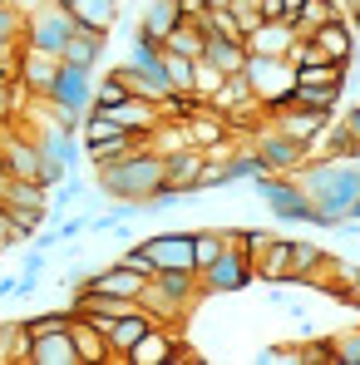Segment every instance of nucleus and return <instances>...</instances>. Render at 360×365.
Masks as SVG:
<instances>
[{
	"label": "nucleus",
	"instance_id": "nucleus-6",
	"mask_svg": "<svg viewBox=\"0 0 360 365\" xmlns=\"http://www.w3.org/2000/svg\"><path fill=\"white\" fill-rule=\"evenodd\" d=\"M50 104H60V109H74V114H84L89 104H94V69H79V64H64L60 60V74H55V84H50V94H45Z\"/></svg>",
	"mask_w": 360,
	"mask_h": 365
},
{
	"label": "nucleus",
	"instance_id": "nucleus-43",
	"mask_svg": "<svg viewBox=\"0 0 360 365\" xmlns=\"http://www.w3.org/2000/svg\"><path fill=\"white\" fill-rule=\"evenodd\" d=\"M5 182H10V178H5V168H0V197H5Z\"/></svg>",
	"mask_w": 360,
	"mask_h": 365
},
{
	"label": "nucleus",
	"instance_id": "nucleus-2",
	"mask_svg": "<svg viewBox=\"0 0 360 365\" xmlns=\"http://www.w3.org/2000/svg\"><path fill=\"white\" fill-rule=\"evenodd\" d=\"M242 79L252 84V94H257L262 109L287 104L292 89H297V69H292L287 55H252V50H247V60H242Z\"/></svg>",
	"mask_w": 360,
	"mask_h": 365
},
{
	"label": "nucleus",
	"instance_id": "nucleus-21",
	"mask_svg": "<svg viewBox=\"0 0 360 365\" xmlns=\"http://www.w3.org/2000/svg\"><path fill=\"white\" fill-rule=\"evenodd\" d=\"M69 341H74V351H79V365H104V361H109L104 331H99V326H89L84 316H74V321H69Z\"/></svg>",
	"mask_w": 360,
	"mask_h": 365
},
{
	"label": "nucleus",
	"instance_id": "nucleus-19",
	"mask_svg": "<svg viewBox=\"0 0 360 365\" xmlns=\"http://www.w3.org/2000/svg\"><path fill=\"white\" fill-rule=\"evenodd\" d=\"M217 114H247V109H262L257 104V94H252V84L242 79V69L237 74H222V84L212 89V99H207Z\"/></svg>",
	"mask_w": 360,
	"mask_h": 365
},
{
	"label": "nucleus",
	"instance_id": "nucleus-18",
	"mask_svg": "<svg viewBox=\"0 0 360 365\" xmlns=\"http://www.w3.org/2000/svg\"><path fill=\"white\" fill-rule=\"evenodd\" d=\"M252 277H262L267 287H277V282L292 287V237H272L267 252L252 262Z\"/></svg>",
	"mask_w": 360,
	"mask_h": 365
},
{
	"label": "nucleus",
	"instance_id": "nucleus-13",
	"mask_svg": "<svg viewBox=\"0 0 360 365\" xmlns=\"http://www.w3.org/2000/svg\"><path fill=\"white\" fill-rule=\"evenodd\" d=\"M148 326H153V316H148L143 306H133V311H123L119 321H109V326H104V346H109V361H119V365H123L128 346H133V341H138V336H143Z\"/></svg>",
	"mask_w": 360,
	"mask_h": 365
},
{
	"label": "nucleus",
	"instance_id": "nucleus-29",
	"mask_svg": "<svg viewBox=\"0 0 360 365\" xmlns=\"http://www.w3.org/2000/svg\"><path fill=\"white\" fill-rule=\"evenodd\" d=\"M321 257H326V247L306 242V237H292V282H297V287L321 267Z\"/></svg>",
	"mask_w": 360,
	"mask_h": 365
},
{
	"label": "nucleus",
	"instance_id": "nucleus-9",
	"mask_svg": "<svg viewBox=\"0 0 360 365\" xmlns=\"http://www.w3.org/2000/svg\"><path fill=\"white\" fill-rule=\"evenodd\" d=\"M143 252L153 257L158 272H192V232H153L143 237Z\"/></svg>",
	"mask_w": 360,
	"mask_h": 365
},
{
	"label": "nucleus",
	"instance_id": "nucleus-14",
	"mask_svg": "<svg viewBox=\"0 0 360 365\" xmlns=\"http://www.w3.org/2000/svg\"><path fill=\"white\" fill-rule=\"evenodd\" d=\"M292 40H297V25H292V20H262L257 30L242 35V45H247L252 55H287Z\"/></svg>",
	"mask_w": 360,
	"mask_h": 365
},
{
	"label": "nucleus",
	"instance_id": "nucleus-38",
	"mask_svg": "<svg viewBox=\"0 0 360 365\" xmlns=\"http://www.w3.org/2000/svg\"><path fill=\"white\" fill-rule=\"evenodd\" d=\"M341 123H346V133L356 138V148H360V104H356V109H351V114H346V119H341Z\"/></svg>",
	"mask_w": 360,
	"mask_h": 365
},
{
	"label": "nucleus",
	"instance_id": "nucleus-44",
	"mask_svg": "<svg viewBox=\"0 0 360 365\" xmlns=\"http://www.w3.org/2000/svg\"><path fill=\"white\" fill-rule=\"evenodd\" d=\"M0 5H15V0H0Z\"/></svg>",
	"mask_w": 360,
	"mask_h": 365
},
{
	"label": "nucleus",
	"instance_id": "nucleus-35",
	"mask_svg": "<svg viewBox=\"0 0 360 365\" xmlns=\"http://www.w3.org/2000/svg\"><path fill=\"white\" fill-rule=\"evenodd\" d=\"M69 321H74V311H40V316L25 321V331L30 336H50V331H64Z\"/></svg>",
	"mask_w": 360,
	"mask_h": 365
},
{
	"label": "nucleus",
	"instance_id": "nucleus-24",
	"mask_svg": "<svg viewBox=\"0 0 360 365\" xmlns=\"http://www.w3.org/2000/svg\"><path fill=\"white\" fill-rule=\"evenodd\" d=\"M341 94H346L341 84H297L287 104H301V109H316V114H336Z\"/></svg>",
	"mask_w": 360,
	"mask_h": 365
},
{
	"label": "nucleus",
	"instance_id": "nucleus-23",
	"mask_svg": "<svg viewBox=\"0 0 360 365\" xmlns=\"http://www.w3.org/2000/svg\"><path fill=\"white\" fill-rule=\"evenodd\" d=\"M138 143H143V133H114V138L84 143V158H89V168H109V163H119L123 153H133Z\"/></svg>",
	"mask_w": 360,
	"mask_h": 365
},
{
	"label": "nucleus",
	"instance_id": "nucleus-12",
	"mask_svg": "<svg viewBox=\"0 0 360 365\" xmlns=\"http://www.w3.org/2000/svg\"><path fill=\"white\" fill-rule=\"evenodd\" d=\"M99 109V104H94ZM109 119L119 123L123 133H148V128H158V99H143V94H128V99H119V104H109L104 109Z\"/></svg>",
	"mask_w": 360,
	"mask_h": 365
},
{
	"label": "nucleus",
	"instance_id": "nucleus-22",
	"mask_svg": "<svg viewBox=\"0 0 360 365\" xmlns=\"http://www.w3.org/2000/svg\"><path fill=\"white\" fill-rule=\"evenodd\" d=\"M64 10L84 30H114V20H119V0H69Z\"/></svg>",
	"mask_w": 360,
	"mask_h": 365
},
{
	"label": "nucleus",
	"instance_id": "nucleus-26",
	"mask_svg": "<svg viewBox=\"0 0 360 365\" xmlns=\"http://www.w3.org/2000/svg\"><path fill=\"white\" fill-rule=\"evenodd\" d=\"M202 60L217 64L222 74H237L242 60H247V45H242V40H222V35H207V50H202Z\"/></svg>",
	"mask_w": 360,
	"mask_h": 365
},
{
	"label": "nucleus",
	"instance_id": "nucleus-7",
	"mask_svg": "<svg viewBox=\"0 0 360 365\" xmlns=\"http://www.w3.org/2000/svg\"><path fill=\"white\" fill-rule=\"evenodd\" d=\"M267 119H272L277 133H287L301 148H311L321 138V128L331 123V114H316V109H301V104H277V109H267Z\"/></svg>",
	"mask_w": 360,
	"mask_h": 365
},
{
	"label": "nucleus",
	"instance_id": "nucleus-31",
	"mask_svg": "<svg viewBox=\"0 0 360 365\" xmlns=\"http://www.w3.org/2000/svg\"><path fill=\"white\" fill-rule=\"evenodd\" d=\"M227 247V232H217V227H202V232H192V272H202L207 262H217V252Z\"/></svg>",
	"mask_w": 360,
	"mask_h": 365
},
{
	"label": "nucleus",
	"instance_id": "nucleus-42",
	"mask_svg": "<svg viewBox=\"0 0 360 365\" xmlns=\"http://www.w3.org/2000/svg\"><path fill=\"white\" fill-rule=\"evenodd\" d=\"M351 30H356V40H360V15H351Z\"/></svg>",
	"mask_w": 360,
	"mask_h": 365
},
{
	"label": "nucleus",
	"instance_id": "nucleus-33",
	"mask_svg": "<svg viewBox=\"0 0 360 365\" xmlns=\"http://www.w3.org/2000/svg\"><path fill=\"white\" fill-rule=\"evenodd\" d=\"M217 84H222V69H217V64H207L202 55H197V60H192V94H197V99L207 104Z\"/></svg>",
	"mask_w": 360,
	"mask_h": 365
},
{
	"label": "nucleus",
	"instance_id": "nucleus-40",
	"mask_svg": "<svg viewBox=\"0 0 360 365\" xmlns=\"http://www.w3.org/2000/svg\"><path fill=\"white\" fill-rule=\"evenodd\" d=\"M346 10H351V15H360V0H346Z\"/></svg>",
	"mask_w": 360,
	"mask_h": 365
},
{
	"label": "nucleus",
	"instance_id": "nucleus-41",
	"mask_svg": "<svg viewBox=\"0 0 360 365\" xmlns=\"http://www.w3.org/2000/svg\"><path fill=\"white\" fill-rule=\"evenodd\" d=\"M351 217H356V222H360V197H356V202H351Z\"/></svg>",
	"mask_w": 360,
	"mask_h": 365
},
{
	"label": "nucleus",
	"instance_id": "nucleus-34",
	"mask_svg": "<svg viewBox=\"0 0 360 365\" xmlns=\"http://www.w3.org/2000/svg\"><path fill=\"white\" fill-rule=\"evenodd\" d=\"M331 361H336V365H360V326H356V331L331 336Z\"/></svg>",
	"mask_w": 360,
	"mask_h": 365
},
{
	"label": "nucleus",
	"instance_id": "nucleus-45",
	"mask_svg": "<svg viewBox=\"0 0 360 365\" xmlns=\"http://www.w3.org/2000/svg\"><path fill=\"white\" fill-rule=\"evenodd\" d=\"M55 5H69V0H55Z\"/></svg>",
	"mask_w": 360,
	"mask_h": 365
},
{
	"label": "nucleus",
	"instance_id": "nucleus-17",
	"mask_svg": "<svg viewBox=\"0 0 360 365\" xmlns=\"http://www.w3.org/2000/svg\"><path fill=\"white\" fill-rule=\"evenodd\" d=\"M104 50H109V30H84V25H74V35H69L60 60L79 64V69H94V64L104 60Z\"/></svg>",
	"mask_w": 360,
	"mask_h": 365
},
{
	"label": "nucleus",
	"instance_id": "nucleus-20",
	"mask_svg": "<svg viewBox=\"0 0 360 365\" xmlns=\"http://www.w3.org/2000/svg\"><path fill=\"white\" fill-rule=\"evenodd\" d=\"M197 173H202V148L182 143L173 153H163V182L168 187H197Z\"/></svg>",
	"mask_w": 360,
	"mask_h": 365
},
{
	"label": "nucleus",
	"instance_id": "nucleus-28",
	"mask_svg": "<svg viewBox=\"0 0 360 365\" xmlns=\"http://www.w3.org/2000/svg\"><path fill=\"white\" fill-rule=\"evenodd\" d=\"M133 89H128V69L123 64H114L104 79H94V104L99 109H109V104H119V99H128Z\"/></svg>",
	"mask_w": 360,
	"mask_h": 365
},
{
	"label": "nucleus",
	"instance_id": "nucleus-39",
	"mask_svg": "<svg viewBox=\"0 0 360 365\" xmlns=\"http://www.w3.org/2000/svg\"><path fill=\"white\" fill-rule=\"evenodd\" d=\"M346 302H351V306H356V311H360V282H356V292H351V297H346Z\"/></svg>",
	"mask_w": 360,
	"mask_h": 365
},
{
	"label": "nucleus",
	"instance_id": "nucleus-16",
	"mask_svg": "<svg viewBox=\"0 0 360 365\" xmlns=\"http://www.w3.org/2000/svg\"><path fill=\"white\" fill-rule=\"evenodd\" d=\"M25 365H79V351L69 341V326L64 331H50V336H30Z\"/></svg>",
	"mask_w": 360,
	"mask_h": 365
},
{
	"label": "nucleus",
	"instance_id": "nucleus-36",
	"mask_svg": "<svg viewBox=\"0 0 360 365\" xmlns=\"http://www.w3.org/2000/svg\"><path fill=\"white\" fill-rule=\"evenodd\" d=\"M25 237L10 227V212H5V202H0V252H10V247H20Z\"/></svg>",
	"mask_w": 360,
	"mask_h": 365
},
{
	"label": "nucleus",
	"instance_id": "nucleus-25",
	"mask_svg": "<svg viewBox=\"0 0 360 365\" xmlns=\"http://www.w3.org/2000/svg\"><path fill=\"white\" fill-rule=\"evenodd\" d=\"M163 50H173V55H187V60H197L202 50H207V35H202V25L197 20H178L168 35H163Z\"/></svg>",
	"mask_w": 360,
	"mask_h": 365
},
{
	"label": "nucleus",
	"instance_id": "nucleus-27",
	"mask_svg": "<svg viewBox=\"0 0 360 365\" xmlns=\"http://www.w3.org/2000/svg\"><path fill=\"white\" fill-rule=\"evenodd\" d=\"M178 20H182V15H178V5H173V0H148V5H143L138 30H148V35H158V40H163V35H168Z\"/></svg>",
	"mask_w": 360,
	"mask_h": 365
},
{
	"label": "nucleus",
	"instance_id": "nucleus-37",
	"mask_svg": "<svg viewBox=\"0 0 360 365\" xmlns=\"http://www.w3.org/2000/svg\"><path fill=\"white\" fill-rule=\"evenodd\" d=\"M173 5H178V15H182V20H197V15L207 10V0H173Z\"/></svg>",
	"mask_w": 360,
	"mask_h": 365
},
{
	"label": "nucleus",
	"instance_id": "nucleus-5",
	"mask_svg": "<svg viewBox=\"0 0 360 365\" xmlns=\"http://www.w3.org/2000/svg\"><path fill=\"white\" fill-rule=\"evenodd\" d=\"M247 138H252V148H257V158H262V168H267V173H297L301 163H306V148H301L297 138L277 133L272 119L262 123V128H252Z\"/></svg>",
	"mask_w": 360,
	"mask_h": 365
},
{
	"label": "nucleus",
	"instance_id": "nucleus-30",
	"mask_svg": "<svg viewBox=\"0 0 360 365\" xmlns=\"http://www.w3.org/2000/svg\"><path fill=\"white\" fill-rule=\"evenodd\" d=\"M331 15H341L336 10V0H301V10L292 15V25H297V35H311L316 25H326Z\"/></svg>",
	"mask_w": 360,
	"mask_h": 365
},
{
	"label": "nucleus",
	"instance_id": "nucleus-32",
	"mask_svg": "<svg viewBox=\"0 0 360 365\" xmlns=\"http://www.w3.org/2000/svg\"><path fill=\"white\" fill-rule=\"evenodd\" d=\"M163 79H168L173 94H192V60H187V55H173V50H163Z\"/></svg>",
	"mask_w": 360,
	"mask_h": 365
},
{
	"label": "nucleus",
	"instance_id": "nucleus-8",
	"mask_svg": "<svg viewBox=\"0 0 360 365\" xmlns=\"http://www.w3.org/2000/svg\"><path fill=\"white\" fill-rule=\"evenodd\" d=\"M55 74H60V60H55V55H40V50H30V45L15 50V79L25 84L30 99H45L50 84H55Z\"/></svg>",
	"mask_w": 360,
	"mask_h": 365
},
{
	"label": "nucleus",
	"instance_id": "nucleus-11",
	"mask_svg": "<svg viewBox=\"0 0 360 365\" xmlns=\"http://www.w3.org/2000/svg\"><path fill=\"white\" fill-rule=\"evenodd\" d=\"M178 351V336H173V326H163V321H153L133 346H128V356L123 365H168V356Z\"/></svg>",
	"mask_w": 360,
	"mask_h": 365
},
{
	"label": "nucleus",
	"instance_id": "nucleus-3",
	"mask_svg": "<svg viewBox=\"0 0 360 365\" xmlns=\"http://www.w3.org/2000/svg\"><path fill=\"white\" fill-rule=\"evenodd\" d=\"M69 35H74V15H69L64 5H55V0H35V5H30V15H25L20 45H30V50L55 55V60H60L64 45H69Z\"/></svg>",
	"mask_w": 360,
	"mask_h": 365
},
{
	"label": "nucleus",
	"instance_id": "nucleus-10",
	"mask_svg": "<svg viewBox=\"0 0 360 365\" xmlns=\"http://www.w3.org/2000/svg\"><path fill=\"white\" fill-rule=\"evenodd\" d=\"M306 40L316 45L321 60H331V64H351L356 60V30H351V20H341V15H331L326 25H316Z\"/></svg>",
	"mask_w": 360,
	"mask_h": 365
},
{
	"label": "nucleus",
	"instance_id": "nucleus-15",
	"mask_svg": "<svg viewBox=\"0 0 360 365\" xmlns=\"http://www.w3.org/2000/svg\"><path fill=\"white\" fill-rule=\"evenodd\" d=\"M143 282L148 277H138V272H128L123 262L114 267H104V272H89V292H104V297H123V302H138V292H143Z\"/></svg>",
	"mask_w": 360,
	"mask_h": 365
},
{
	"label": "nucleus",
	"instance_id": "nucleus-4",
	"mask_svg": "<svg viewBox=\"0 0 360 365\" xmlns=\"http://www.w3.org/2000/svg\"><path fill=\"white\" fill-rule=\"evenodd\" d=\"M197 287L202 297H227V292H247L252 287V257L242 252V242L227 232V247L217 252V262H207L197 272Z\"/></svg>",
	"mask_w": 360,
	"mask_h": 365
},
{
	"label": "nucleus",
	"instance_id": "nucleus-1",
	"mask_svg": "<svg viewBox=\"0 0 360 365\" xmlns=\"http://www.w3.org/2000/svg\"><path fill=\"white\" fill-rule=\"evenodd\" d=\"M94 173H99V192L143 202V197H148V192L163 182V153H153V148H148V138H143L133 153H123L119 163H109V168H94Z\"/></svg>",
	"mask_w": 360,
	"mask_h": 365
}]
</instances>
